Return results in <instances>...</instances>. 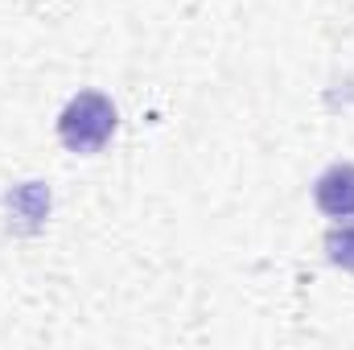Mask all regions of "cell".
Masks as SVG:
<instances>
[{
  "mask_svg": "<svg viewBox=\"0 0 354 350\" xmlns=\"http://www.w3.org/2000/svg\"><path fill=\"white\" fill-rule=\"evenodd\" d=\"M111 132H115V107L99 91L75 95L58 116V136L71 153H99L111 140Z\"/></svg>",
  "mask_w": 354,
  "mask_h": 350,
  "instance_id": "1",
  "label": "cell"
},
{
  "mask_svg": "<svg viewBox=\"0 0 354 350\" xmlns=\"http://www.w3.org/2000/svg\"><path fill=\"white\" fill-rule=\"evenodd\" d=\"M313 198L330 219H354V165H330L317 177Z\"/></svg>",
  "mask_w": 354,
  "mask_h": 350,
  "instance_id": "2",
  "label": "cell"
},
{
  "mask_svg": "<svg viewBox=\"0 0 354 350\" xmlns=\"http://www.w3.org/2000/svg\"><path fill=\"white\" fill-rule=\"evenodd\" d=\"M326 252H330V260L338 268L354 272V223H342V227H334L326 235Z\"/></svg>",
  "mask_w": 354,
  "mask_h": 350,
  "instance_id": "3",
  "label": "cell"
}]
</instances>
